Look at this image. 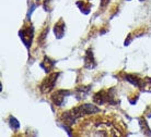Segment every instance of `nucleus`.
<instances>
[{"instance_id": "nucleus-1", "label": "nucleus", "mask_w": 151, "mask_h": 137, "mask_svg": "<svg viewBox=\"0 0 151 137\" xmlns=\"http://www.w3.org/2000/svg\"><path fill=\"white\" fill-rule=\"evenodd\" d=\"M99 112H100V109L96 106L91 104H86L72 108L71 110L64 112L61 119L64 120L65 125H72V124H75L78 119L82 118L84 115L95 114Z\"/></svg>"}, {"instance_id": "nucleus-2", "label": "nucleus", "mask_w": 151, "mask_h": 137, "mask_svg": "<svg viewBox=\"0 0 151 137\" xmlns=\"http://www.w3.org/2000/svg\"><path fill=\"white\" fill-rule=\"evenodd\" d=\"M115 89L111 88L109 90H105V89H102L98 92L96 94L93 95V102H95L96 104L101 106V104H117L119 101H117V99H115Z\"/></svg>"}, {"instance_id": "nucleus-3", "label": "nucleus", "mask_w": 151, "mask_h": 137, "mask_svg": "<svg viewBox=\"0 0 151 137\" xmlns=\"http://www.w3.org/2000/svg\"><path fill=\"white\" fill-rule=\"evenodd\" d=\"M59 74H60L59 72H54V73H52V74H49L44 81L42 82L41 86H40V90H41L42 93L48 94L53 90Z\"/></svg>"}, {"instance_id": "nucleus-4", "label": "nucleus", "mask_w": 151, "mask_h": 137, "mask_svg": "<svg viewBox=\"0 0 151 137\" xmlns=\"http://www.w3.org/2000/svg\"><path fill=\"white\" fill-rule=\"evenodd\" d=\"M20 38L27 49L31 48V45H32V40H33V36H34V28L32 25L24 26L21 28V31L19 32Z\"/></svg>"}, {"instance_id": "nucleus-5", "label": "nucleus", "mask_w": 151, "mask_h": 137, "mask_svg": "<svg viewBox=\"0 0 151 137\" xmlns=\"http://www.w3.org/2000/svg\"><path fill=\"white\" fill-rule=\"evenodd\" d=\"M72 94H73L72 92L67 90V89H59V90H56L52 95V100H53L54 104H56L58 107H61L65 104V99L67 97L71 96Z\"/></svg>"}, {"instance_id": "nucleus-6", "label": "nucleus", "mask_w": 151, "mask_h": 137, "mask_svg": "<svg viewBox=\"0 0 151 137\" xmlns=\"http://www.w3.org/2000/svg\"><path fill=\"white\" fill-rule=\"evenodd\" d=\"M83 61H84V67L87 69H94L96 63H95L94 56H93V51L92 49L89 48L86 52V56L83 58Z\"/></svg>"}, {"instance_id": "nucleus-7", "label": "nucleus", "mask_w": 151, "mask_h": 137, "mask_svg": "<svg viewBox=\"0 0 151 137\" xmlns=\"http://www.w3.org/2000/svg\"><path fill=\"white\" fill-rule=\"evenodd\" d=\"M65 27H66V24H65V22L63 20H59L55 24V26H54V33H55L56 38H58V39L63 38V36H64L65 34Z\"/></svg>"}, {"instance_id": "nucleus-8", "label": "nucleus", "mask_w": 151, "mask_h": 137, "mask_svg": "<svg viewBox=\"0 0 151 137\" xmlns=\"http://www.w3.org/2000/svg\"><path fill=\"white\" fill-rule=\"evenodd\" d=\"M55 62H56V61H54V60H52L50 58L45 56L41 63V67H43V69L45 70L46 73H49L50 70H53L54 67H55Z\"/></svg>"}, {"instance_id": "nucleus-9", "label": "nucleus", "mask_w": 151, "mask_h": 137, "mask_svg": "<svg viewBox=\"0 0 151 137\" xmlns=\"http://www.w3.org/2000/svg\"><path fill=\"white\" fill-rule=\"evenodd\" d=\"M91 89V86H82V87H78V88L76 89V96L78 98V100H82L84 98H87L86 96H88V94L90 92Z\"/></svg>"}, {"instance_id": "nucleus-10", "label": "nucleus", "mask_w": 151, "mask_h": 137, "mask_svg": "<svg viewBox=\"0 0 151 137\" xmlns=\"http://www.w3.org/2000/svg\"><path fill=\"white\" fill-rule=\"evenodd\" d=\"M77 6L79 7V9L81 10V12L84 13V14H88L91 10V7H92L88 1H81V0L77 1Z\"/></svg>"}, {"instance_id": "nucleus-11", "label": "nucleus", "mask_w": 151, "mask_h": 137, "mask_svg": "<svg viewBox=\"0 0 151 137\" xmlns=\"http://www.w3.org/2000/svg\"><path fill=\"white\" fill-rule=\"evenodd\" d=\"M9 122H10V127H11L12 130H14V131L19 130L20 123L14 116H10V118H9Z\"/></svg>"}, {"instance_id": "nucleus-12", "label": "nucleus", "mask_w": 151, "mask_h": 137, "mask_svg": "<svg viewBox=\"0 0 151 137\" xmlns=\"http://www.w3.org/2000/svg\"><path fill=\"white\" fill-rule=\"evenodd\" d=\"M140 125H141V128H142V131H144L145 133L147 134V135H150V128L148 127L147 123H146V121H145L144 119H140Z\"/></svg>"}, {"instance_id": "nucleus-13", "label": "nucleus", "mask_w": 151, "mask_h": 137, "mask_svg": "<svg viewBox=\"0 0 151 137\" xmlns=\"http://www.w3.org/2000/svg\"><path fill=\"white\" fill-rule=\"evenodd\" d=\"M48 34V27H46L45 30L43 31V33L41 34V36L38 37V43L40 44H43L44 43V40H45V37H46V35Z\"/></svg>"}, {"instance_id": "nucleus-14", "label": "nucleus", "mask_w": 151, "mask_h": 137, "mask_svg": "<svg viewBox=\"0 0 151 137\" xmlns=\"http://www.w3.org/2000/svg\"><path fill=\"white\" fill-rule=\"evenodd\" d=\"M109 2H110V0H101V8L106 7L109 4Z\"/></svg>"}, {"instance_id": "nucleus-15", "label": "nucleus", "mask_w": 151, "mask_h": 137, "mask_svg": "<svg viewBox=\"0 0 151 137\" xmlns=\"http://www.w3.org/2000/svg\"><path fill=\"white\" fill-rule=\"evenodd\" d=\"M36 1H40V0H36Z\"/></svg>"}, {"instance_id": "nucleus-16", "label": "nucleus", "mask_w": 151, "mask_h": 137, "mask_svg": "<svg viewBox=\"0 0 151 137\" xmlns=\"http://www.w3.org/2000/svg\"><path fill=\"white\" fill-rule=\"evenodd\" d=\"M89 1H90V0H89Z\"/></svg>"}, {"instance_id": "nucleus-17", "label": "nucleus", "mask_w": 151, "mask_h": 137, "mask_svg": "<svg viewBox=\"0 0 151 137\" xmlns=\"http://www.w3.org/2000/svg\"><path fill=\"white\" fill-rule=\"evenodd\" d=\"M128 1H129V0H128Z\"/></svg>"}]
</instances>
